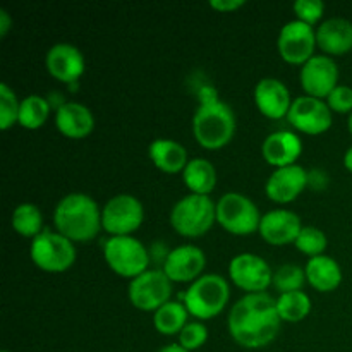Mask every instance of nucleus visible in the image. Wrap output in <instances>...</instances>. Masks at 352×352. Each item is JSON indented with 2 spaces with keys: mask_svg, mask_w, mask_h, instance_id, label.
<instances>
[{
  "mask_svg": "<svg viewBox=\"0 0 352 352\" xmlns=\"http://www.w3.org/2000/svg\"><path fill=\"white\" fill-rule=\"evenodd\" d=\"M277 299L267 292L246 294L232 306L227 318L229 333L241 347L261 349L268 346L280 330Z\"/></svg>",
  "mask_w": 352,
  "mask_h": 352,
  "instance_id": "obj_1",
  "label": "nucleus"
},
{
  "mask_svg": "<svg viewBox=\"0 0 352 352\" xmlns=\"http://www.w3.org/2000/svg\"><path fill=\"white\" fill-rule=\"evenodd\" d=\"M54 226L58 234L72 243H88L95 239L102 227V210L95 199L85 192H71L57 203Z\"/></svg>",
  "mask_w": 352,
  "mask_h": 352,
  "instance_id": "obj_2",
  "label": "nucleus"
},
{
  "mask_svg": "<svg viewBox=\"0 0 352 352\" xmlns=\"http://www.w3.org/2000/svg\"><path fill=\"white\" fill-rule=\"evenodd\" d=\"M192 133L203 148L219 150L229 144L236 134V116L215 95L203 96L201 105L192 116Z\"/></svg>",
  "mask_w": 352,
  "mask_h": 352,
  "instance_id": "obj_3",
  "label": "nucleus"
},
{
  "mask_svg": "<svg viewBox=\"0 0 352 352\" xmlns=\"http://www.w3.org/2000/svg\"><path fill=\"white\" fill-rule=\"evenodd\" d=\"M229 298L230 289L226 278L217 274H208L201 275L189 285L184 294V305L189 315L205 322L220 315L229 302Z\"/></svg>",
  "mask_w": 352,
  "mask_h": 352,
  "instance_id": "obj_4",
  "label": "nucleus"
},
{
  "mask_svg": "<svg viewBox=\"0 0 352 352\" xmlns=\"http://www.w3.org/2000/svg\"><path fill=\"white\" fill-rule=\"evenodd\" d=\"M217 222V205L210 196L188 195L179 199L170 212V223L184 237H201Z\"/></svg>",
  "mask_w": 352,
  "mask_h": 352,
  "instance_id": "obj_5",
  "label": "nucleus"
},
{
  "mask_svg": "<svg viewBox=\"0 0 352 352\" xmlns=\"http://www.w3.org/2000/svg\"><path fill=\"white\" fill-rule=\"evenodd\" d=\"M103 256L110 270L131 280L144 274L150 263L146 248L133 236H110L103 244Z\"/></svg>",
  "mask_w": 352,
  "mask_h": 352,
  "instance_id": "obj_6",
  "label": "nucleus"
},
{
  "mask_svg": "<svg viewBox=\"0 0 352 352\" xmlns=\"http://www.w3.org/2000/svg\"><path fill=\"white\" fill-rule=\"evenodd\" d=\"M217 222L234 236H250L260 230L258 206L241 192H226L217 203Z\"/></svg>",
  "mask_w": 352,
  "mask_h": 352,
  "instance_id": "obj_7",
  "label": "nucleus"
},
{
  "mask_svg": "<svg viewBox=\"0 0 352 352\" xmlns=\"http://www.w3.org/2000/svg\"><path fill=\"white\" fill-rule=\"evenodd\" d=\"M31 260L43 272H65L74 265L76 248L58 232L43 230L31 243Z\"/></svg>",
  "mask_w": 352,
  "mask_h": 352,
  "instance_id": "obj_8",
  "label": "nucleus"
},
{
  "mask_svg": "<svg viewBox=\"0 0 352 352\" xmlns=\"http://www.w3.org/2000/svg\"><path fill=\"white\" fill-rule=\"evenodd\" d=\"M143 220V205L133 195L113 196L102 210V227L112 236H131L140 229Z\"/></svg>",
  "mask_w": 352,
  "mask_h": 352,
  "instance_id": "obj_9",
  "label": "nucleus"
},
{
  "mask_svg": "<svg viewBox=\"0 0 352 352\" xmlns=\"http://www.w3.org/2000/svg\"><path fill=\"white\" fill-rule=\"evenodd\" d=\"M172 280L164 270H146L129 284V301L141 311H157L170 301Z\"/></svg>",
  "mask_w": 352,
  "mask_h": 352,
  "instance_id": "obj_10",
  "label": "nucleus"
},
{
  "mask_svg": "<svg viewBox=\"0 0 352 352\" xmlns=\"http://www.w3.org/2000/svg\"><path fill=\"white\" fill-rule=\"evenodd\" d=\"M278 54L285 62L305 65L315 55L316 31L302 21H289L278 33Z\"/></svg>",
  "mask_w": 352,
  "mask_h": 352,
  "instance_id": "obj_11",
  "label": "nucleus"
},
{
  "mask_svg": "<svg viewBox=\"0 0 352 352\" xmlns=\"http://www.w3.org/2000/svg\"><path fill=\"white\" fill-rule=\"evenodd\" d=\"M229 275L246 294L265 292L274 282V272L261 256L253 253L237 254L230 260Z\"/></svg>",
  "mask_w": 352,
  "mask_h": 352,
  "instance_id": "obj_12",
  "label": "nucleus"
},
{
  "mask_svg": "<svg viewBox=\"0 0 352 352\" xmlns=\"http://www.w3.org/2000/svg\"><path fill=\"white\" fill-rule=\"evenodd\" d=\"M292 127L306 134H323L332 127V110L327 102L313 96H298L287 113Z\"/></svg>",
  "mask_w": 352,
  "mask_h": 352,
  "instance_id": "obj_13",
  "label": "nucleus"
},
{
  "mask_svg": "<svg viewBox=\"0 0 352 352\" xmlns=\"http://www.w3.org/2000/svg\"><path fill=\"white\" fill-rule=\"evenodd\" d=\"M302 89L313 98L327 100V96L337 88L339 81V67L329 55H313L301 69L299 74Z\"/></svg>",
  "mask_w": 352,
  "mask_h": 352,
  "instance_id": "obj_14",
  "label": "nucleus"
},
{
  "mask_svg": "<svg viewBox=\"0 0 352 352\" xmlns=\"http://www.w3.org/2000/svg\"><path fill=\"white\" fill-rule=\"evenodd\" d=\"M206 267V256L192 244L174 248L165 258L164 272L172 282H195Z\"/></svg>",
  "mask_w": 352,
  "mask_h": 352,
  "instance_id": "obj_15",
  "label": "nucleus"
},
{
  "mask_svg": "<svg viewBox=\"0 0 352 352\" xmlns=\"http://www.w3.org/2000/svg\"><path fill=\"white\" fill-rule=\"evenodd\" d=\"M309 175L301 165H287V167L275 168L268 177L265 191L267 196L275 203H291L305 191L308 186Z\"/></svg>",
  "mask_w": 352,
  "mask_h": 352,
  "instance_id": "obj_16",
  "label": "nucleus"
},
{
  "mask_svg": "<svg viewBox=\"0 0 352 352\" xmlns=\"http://www.w3.org/2000/svg\"><path fill=\"white\" fill-rule=\"evenodd\" d=\"M302 230V223L299 215L291 210H272L261 217L260 236L274 246H284V244L296 243L299 232Z\"/></svg>",
  "mask_w": 352,
  "mask_h": 352,
  "instance_id": "obj_17",
  "label": "nucleus"
},
{
  "mask_svg": "<svg viewBox=\"0 0 352 352\" xmlns=\"http://www.w3.org/2000/svg\"><path fill=\"white\" fill-rule=\"evenodd\" d=\"M47 69L52 78L62 82H76L85 74V55L79 48L69 43H57L48 50Z\"/></svg>",
  "mask_w": 352,
  "mask_h": 352,
  "instance_id": "obj_18",
  "label": "nucleus"
},
{
  "mask_svg": "<svg viewBox=\"0 0 352 352\" xmlns=\"http://www.w3.org/2000/svg\"><path fill=\"white\" fill-rule=\"evenodd\" d=\"M294 100L291 98L287 86L275 78H265L258 81L254 88V103L258 110L268 119L287 117Z\"/></svg>",
  "mask_w": 352,
  "mask_h": 352,
  "instance_id": "obj_19",
  "label": "nucleus"
},
{
  "mask_svg": "<svg viewBox=\"0 0 352 352\" xmlns=\"http://www.w3.org/2000/svg\"><path fill=\"white\" fill-rule=\"evenodd\" d=\"M302 153V141L291 131H277L265 138L261 144V155L275 168L296 165Z\"/></svg>",
  "mask_w": 352,
  "mask_h": 352,
  "instance_id": "obj_20",
  "label": "nucleus"
},
{
  "mask_svg": "<svg viewBox=\"0 0 352 352\" xmlns=\"http://www.w3.org/2000/svg\"><path fill=\"white\" fill-rule=\"evenodd\" d=\"M57 129L71 140H82L95 129V117L91 110L78 102L62 103L55 113Z\"/></svg>",
  "mask_w": 352,
  "mask_h": 352,
  "instance_id": "obj_21",
  "label": "nucleus"
},
{
  "mask_svg": "<svg viewBox=\"0 0 352 352\" xmlns=\"http://www.w3.org/2000/svg\"><path fill=\"white\" fill-rule=\"evenodd\" d=\"M316 45L329 55L352 50V23L344 17H330L316 30Z\"/></svg>",
  "mask_w": 352,
  "mask_h": 352,
  "instance_id": "obj_22",
  "label": "nucleus"
},
{
  "mask_svg": "<svg viewBox=\"0 0 352 352\" xmlns=\"http://www.w3.org/2000/svg\"><path fill=\"white\" fill-rule=\"evenodd\" d=\"M151 162L158 170L165 172V174H177L182 172L188 165V151L181 143L174 140H165V138H158L148 148Z\"/></svg>",
  "mask_w": 352,
  "mask_h": 352,
  "instance_id": "obj_23",
  "label": "nucleus"
},
{
  "mask_svg": "<svg viewBox=\"0 0 352 352\" xmlns=\"http://www.w3.org/2000/svg\"><path fill=\"white\" fill-rule=\"evenodd\" d=\"M306 280L313 285L318 292H332L342 282V270L340 265L333 258L315 256L309 258V261L305 267Z\"/></svg>",
  "mask_w": 352,
  "mask_h": 352,
  "instance_id": "obj_24",
  "label": "nucleus"
},
{
  "mask_svg": "<svg viewBox=\"0 0 352 352\" xmlns=\"http://www.w3.org/2000/svg\"><path fill=\"white\" fill-rule=\"evenodd\" d=\"M182 179L191 195L208 196L217 186V170L206 158H192L182 170Z\"/></svg>",
  "mask_w": 352,
  "mask_h": 352,
  "instance_id": "obj_25",
  "label": "nucleus"
},
{
  "mask_svg": "<svg viewBox=\"0 0 352 352\" xmlns=\"http://www.w3.org/2000/svg\"><path fill=\"white\" fill-rule=\"evenodd\" d=\"M188 308L182 302L168 301L153 315V325L162 336H179L188 325Z\"/></svg>",
  "mask_w": 352,
  "mask_h": 352,
  "instance_id": "obj_26",
  "label": "nucleus"
},
{
  "mask_svg": "<svg viewBox=\"0 0 352 352\" xmlns=\"http://www.w3.org/2000/svg\"><path fill=\"white\" fill-rule=\"evenodd\" d=\"M277 311L282 322H302L311 311V299L302 291L280 294L277 299Z\"/></svg>",
  "mask_w": 352,
  "mask_h": 352,
  "instance_id": "obj_27",
  "label": "nucleus"
},
{
  "mask_svg": "<svg viewBox=\"0 0 352 352\" xmlns=\"http://www.w3.org/2000/svg\"><path fill=\"white\" fill-rule=\"evenodd\" d=\"M12 227L19 236L34 239L41 234L43 227V215L41 210L33 203H21L12 213Z\"/></svg>",
  "mask_w": 352,
  "mask_h": 352,
  "instance_id": "obj_28",
  "label": "nucleus"
},
{
  "mask_svg": "<svg viewBox=\"0 0 352 352\" xmlns=\"http://www.w3.org/2000/svg\"><path fill=\"white\" fill-rule=\"evenodd\" d=\"M48 113H50V105L47 100L40 95H30L21 102L17 124L24 129H40L47 122Z\"/></svg>",
  "mask_w": 352,
  "mask_h": 352,
  "instance_id": "obj_29",
  "label": "nucleus"
},
{
  "mask_svg": "<svg viewBox=\"0 0 352 352\" xmlns=\"http://www.w3.org/2000/svg\"><path fill=\"white\" fill-rule=\"evenodd\" d=\"M306 282V272L298 265H282L274 272V285L280 294H287V292L301 291L302 285Z\"/></svg>",
  "mask_w": 352,
  "mask_h": 352,
  "instance_id": "obj_30",
  "label": "nucleus"
},
{
  "mask_svg": "<svg viewBox=\"0 0 352 352\" xmlns=\"http://www.w3.org/2000/svg\"><path fill=\"white\" fill-rule=\"evenodd\" d=\"M296 248H298L299 253L306 254L309 258L322 256L323 251L329 246V239H327L325 232L316 227H302V230L299 232L298 239H296Z\"/></svg>",
  "mask_w": 352,
  "mask_h": 352,
  "instance_id": "obj_31",
  "label": "nucleus"
},
{
  "mask_svg": "<svg viewBox=\"0 0 352 352\" xmlns=\"http://www.w3.org/2000/svg\"><path fill=\"white\" fill-rule=\"evenodd\" d=\"M21 102L7 82H0V129L7 131L19 119Z\"/></svg>",
  "mask_w": 352,
  "mask_h": 352,
  "instance_id": "obj_32",
  "label": "nucleus"
},
{
  "mask_svg": "<svg viewBox=\"0 0 352 352\" xmlns=\"http://www.w3.org/2000/svg\"><path fill=\"white\" fill-rule=\"evenodd\" d=\"M206 340H208V329L201 322L188 323L179 333V344L189 352L205 346Z\"/></svg>",
  "mask_w": 352,
  "mask_h": 352,
  "instance_id": "obj_33",
  "label": "nucleus"
},
{
  "mask_svg": "<svg viewBox=\"0 0 352 352\" xmlns=\"http://www.w3.org/2000/svg\"><path fill=\"white\" fill-rule=\"evenodd\" d=\"M323 10H325V3L322 0H298L294 3V12L298 16V21H302L309 26L322 19Z\"/></svg>",
  "mask_w": 352,
  "mask_h": 352,
  "instance_id": "obj_34",
  "label": "nucleus"
},
{
  "mask_svg": "<svg viewBox=\"0 0 352 352\" xmlns=\"http://www.w3.org/2000/svg\"><path fill=\"white\" fill-rule=\"evenodd\" d=\"M327 105L332 112L337 113H352V88L346 85H339L329 96Z\"/></svg>",
  "mask_w": 352,
  "mask_h": 352,
  "instance_id": "obj_35",
  "label": "nucleus"
},
{
  "mask_svg": "<svg viewBox=\"0 0 352 352\" xmlns=\"http://www.w3.org/2000/svg\"><path fill=\"white\" fill-rule=\"evenodd\" d=\"M244 6H246L244 0H212L210 2V7L220 10V12H234V10L241 9Z\"/></svg>",
  "mask_w": 352,
  "mask_h": 352,
  "instance_id": "obj_36",
  "label": "nucleus"
},
{
  "mask_svg": "<svg viewBox=\"0 0 352 352\" xmlns=\"http://www.w3.org/2000/svg\"><path fill=\"white\" fill-rule=\"evenodd\" d=\"M10 16L6 9H0V36H6L7 31L10 30Z\"/></svg>",
  "mask_w": 352,
  "mask_h": 352,
  "instance_id": "obj_37",
  "label": "nucleus"
},
{
  "mask_svg": "<svg viewBox=\"0 0 352 352\" xmlns=\"http://www.w3.org/2000/svg\"><path fill=\"white\" fill-rule=\"evenodd\" d=\"M158 352H189V351H186L181 344H168V346L162 347Z\"/></svg>",
  "mask_w": 352,
  "mask_h": 352,
  "instance_id": "obj_38",
  "label": "nucleus"
},
{
  "mask_svg": "<svg viewBox=\"0 0 352 352\" xmlns=\"http://www.w3.org/2000/svg\"><path fill=\"white\" fill-rule=\"evenodd\" d=\"M344 165H346L347 170L352 172V146L346 151V155H344Z\"/></svg>",
  "mask_w": 352,
  "mask_h": 352,
  "instance_id": "obj_39",
  "label": "nucleus"
},
{
  "mask_svg": "<svg viewBox=\"0 0 352 352\" xmlns=\"http://www.w3.org/2000/svg\"><path fill=\"white\" fill-rule=\"evenodd\" d=\"M347 124H349V133L352 134V113L349 116V122H347Z\"/></svg>",
  "mask_w": 352,
  "mask_h": 352,
  "instance_id": "obj_40",
  "label": "nucleus"
},
{
  "mask_svg": "<svg viewBox=\"0 0 352 352\" xmlns=\"http://www.w3.org/2000/svg\"><path fill=\"white\" fill-rule=\"evenodd\" d=\"M2 352H9V351H2Z\"/></svg>",
  "mask_w": 352,
  "mask_h": 352,
  "instance_id": "obj_41",
  "label": "nucleus"
}]
</instances>
